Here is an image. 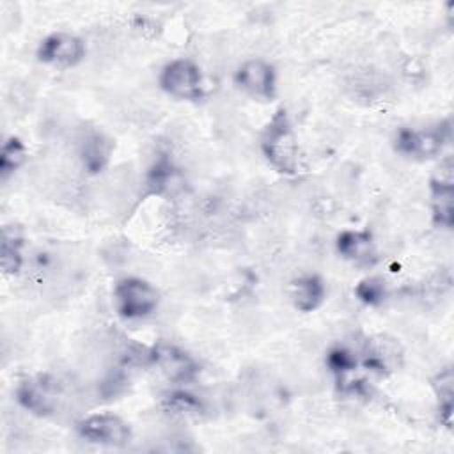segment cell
<instances>
[{
    "label": "cell",
    "mask_w": 454,
    "mask_h": 454,
    "mask_svg": "<svg viewBox=\"0 0 454 454\" xmlns=\"http://www.w3.org/2000/svg\"><path fill=\"white\" fill-rule=\"evenodd\" d=\"M261 151L266 161L280 174L293 176L300 168V149L294 128L284 108H278L261 135Z\"/></svg>",
    "instance_id": "obj_1"
},
{
    "label": "cell",
    "mask_w": 454,
    "mask_h": 454,
    "mask_svg": "<svg viewBox=\"0 0 454 454\" xmlns=\"http://www.w3.org/2000/svg\"><path fill=\"white\" fill-rule=\"evenodd\" d=\"M114 303L122 319H145L158 309L160 293L151 282L140 277H126L114 287Z\"/></svg>",
    "instance_id": "obj_2"
},
{
    "label": "cell",
    "mask_w": 454,
    "mask_h": 454,
    "mask_svg": "<svg viewBox=\"0 0 454 454\" xmlns=\"http://www.w3.org/2000/svg\"><path fill=\"white\" fill-rule=\"evenodd\" d=\"M450 140L449 121L424 128H401L395 133V149L399 154L413 160H427L443 151Z\"/></svg>",
    "instance_id": "obj_3"
},
{
    "label": "cell",
    "mask_w": 454,
    "mask_h": 454,
    "mask_svg": "<svg viewBox=\"0 0 454 454\" xmlns=\"http://www.w3.org/2000/svg\"><path fill=\"white\" fill-rule=\"evenodd\" d=\"M16 401L21 408L37 417L53 415L62 401V387L51 374H32L20 381Z\"/></svg>",
    "instance_id": "obj_4"
},
{
    "label": "cell",
    "mask_w": 454,
    "mask_h": 454,
    "mask_svg": "<svg viewBox=\"0 0 454 454\" xmlns=\"http://www.w3.org/2000/svg\"><path fill=\"white\" fill-rule=\"evenodd\" d=\"M82 440L101 447H126L131 442L129 424L115 413H92L76 424Z\"/></svg>",
    "instance_id": "obj_5"
},
{
    "label": "cell",
    "mask_w": 454,
    "mask_h": 454,
    "mask_svg": "<svg viewBox=\"0 0 454 454\" xmlns=\"http://www.w3.org/2000/svg\"><path fill=\"white\" fill-rule=\"evenodd\" d=\"M160 87L177 99H199L204 96V76L190 59H176L160 73Z\"/></svg>",
    "instance_id": "obj_6"
},
{
    "label": "cell",
    "mask_w": 454,
    "mask_h": 454,
    "mask_svg": "<svg viewBox=\"0 0 454 454\" xmlns=\"http://www.w3.org/2000/svg\"><path fill=\"white\" fill-rule=\"evenodd\" d=\"M149 364L174 383H190L199 374L197 360L183 348L160 340L149 348Z\"/></svg>",
    "instance_id": "obj_7"
},
{
    "label": "cell",
    "mask_w": 454,
    "mask_h": 454,
    "mask_svg": "<svg viewBox=\"0 0 454 454\" xmlns=\"http://www.w3.org/2000/svg\"><path fill=\"white\" fill-rule=\"evenodd\" d=\"M236 85L255 99H273L277 94L275 67L262 59L245 60L234 73Z\"/></svg>",
    "instance_id": "obj_8"
},
{
    "label": "cell",
    "mask_w": 454,
    "mask_h": 454,
    "mask_svg": "<svg viewBox=\"0 0 454 454\" xmlns=\"http://www.w3.org/2000/svg\"><path fill=\"white\" fill-rule=\"evenodd\" d=\"M85 57V43L69 32L46 35L37 48V59L57 67H73Z\"/></svg>",
    "instance_id": "obj_9"
},
{
    "label": "cell",
    "mask_w": 454,
    "mask_h": 454,
    "mask_svg": "<svg viewBox=\"0 0 454 454\" xmlns=\"http://www.w3.org/2000/svg\"><path fill=\"white\" fill-rule=\"evenodd\" d=\"M335 247L340 257L356 266H372L378 261L376 243L369 231L346 229L337 236Z\"/></svg>",
    "instance_id": "obj_10"
},
{
    "label": "cell",
    "mask_w": 454,
    "mask_h": 454,
    "mask_svg": "<svg viewBox=\"0 0 454 454\" xmlns=\"http://www.w3.org/2000/svg\"><path fill=\"white\" fill-rule=\"evenodd\" d=\"M289 296L298 310L312 312L325 301L326 286L319 275L305 273L291 282Z\"/></svg>",
    "instance_id": "obj_11"
},
{
    "label": "cell",
    "mask_w": 454,
    "mask_h": 454,
    "mask_svg": "<svg viewBox=\"0 0 454 454\" xmlns=\"http://www.w3.org/2000/svg\"><path fill=\"white\" fill-rule=\"evenodd\" d=\"M431 216L434 225L450 229L454 223V186L450 177H436L431 181Z\"/></svg>",
    "instance_id": "obj_12"
},
{
    "label": "cell",
    "mask_w": 454,
    "mask_h": 454,
    "mask_svg": "<svg viewBox=\"0 0 454 454\" xmlns=\"http://www.w3.org/2000/svg\"><path fill=\"white\" fill-rule=\"evenodd\" d=\"M112 154V142L110 138L101 131H89L80 142V158L83 167L96 174L101 172Z\"/></svg>",
    "instance_id": "obj_13"
},
{
    "label": "cell",
    "mask_w": 454,
    "mask_h": 454,
    "mask_svg": "<svg viewBox=\"0 0 454 454\" xmlns=\"http://www.w3.org/2000/svg\"><path fill=\"white\" fill-rule=\"evenodd\" d=\"M23 234L20 227L5 225L0 241V264L5 275H16L23 264Z\"/></svg>",
    "instance_id": "obj_14"
},
{
    "label": "cell",
    "mask_w": 454,
    "mask_h": 454,
    "mask_svg": "<svg viewBox=\"0 0 454 454\" xmlns=\"http://www.w3.org/2000/svg\"><path fill=\"white\" fill-rule=\"evenodd\" d=\"M452 371L447 367V369H442L436 378L433 380V387H434V394H436V399H438V411H440V420L450 427V422H452V406H454V390H452Z\"/></svg>",
    "instance_id": "obj_15"
},
{
    "label": "cell",
    "mask_w": 454,
    "mask_h": 454,
    "mask_svg": "<svg viewBox=\"0 0 454 454\" xmlns=\"http://www.w3.org/2000/svg\"><path fill=\"white\" fill-rule=\"evenodd\" d=\"M163 408L181 417H199L204 413V403L188 390H174L163 397Z\"/></svg>",
    "instance_id": "obj_16"
},
{
    "label": "cell",
    "mask_w": 454,
    "mask_h": 454,
    "mask_svg": "<svg viewBox=\"0 0 454 454\" xmlns=\"http://www.w3.org/2000/svg\"><path fill=\"white\" fill-rule=\"evenodd\" d=\"M27 158V147L18 137H7L2 144L0 151V176L2 179H7L12 176L25 161Z\"/></svg>",
    "instance_id": "obj_17"
},
{
    "label": "cell",
    "mask_w": 454,
    "mask_h": 454,
    "mask_svg": "<svg viewBox=\"0 0 454 454\" xmlns=\"http://www.w3.org/2000/svg\"><path fill=\"white\" fill-rule=\"evenodd\" d=\"M355 296L369 305V307H376L380 303L385 301L387 298V284L383 278L380 277H367V278H362L356 287H355Z\"/></svg>",
    "instance_id": "obj_18"
},
{
    "label": "cell",
    "mask_w": 454,
    "mask_h": 454,
    "mask_svg": "<svg viewBox=\"0 0 454 454\" xmlns=\"http://www.w3.org/2000/svg\"><path fill=\"white\" fill-rule=\"evenodd\" d=\"M147 184L154 193L170 192V188L176 184V168L172 163L167 160L156 161L149 170Z\"/></svg>",
    "instance_id": "obj_19"
}]
</instances>
